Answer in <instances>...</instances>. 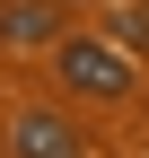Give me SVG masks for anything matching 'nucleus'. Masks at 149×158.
I'll list each match as a JSON object with an SVG mask.
<instances>
[{
  "label": "nucleus",
  "instance_id": "nucleus-1",
  "mask_svg": "<svg viewBox=\"0 0 149 158\" xmlns=\"http://www.w3.org/2000/svg\"><path fill=\"white\" fill-rule=\"evenodd\" d=\"M53 70H62L70 97H105V106L132 88V53H123L114 35H70V44L53 53Z\"/></svg>",
  "mask_w": 149,
  "mask_h": 158
},
{
  "label": "nucleus",
  "instance_id": "nucleus-2",
  "mask_svg": "<svg viewBox=\"0 0 149 158\" xmlns=\"http://www.w3.org/2000/svg\"><path fill=\"white\" fill-rule=\"evenodd\" d=\"M0 44H18V53H62L70 44V27H62V0H9L0 9Z\"/></svg>",
  "mask_w": 149,
  "mask_h": 158
},
{
  "label": "nucleus",
  "instance_id": "nucleus-3",
  "mask_svg": "<svg viewBox=\"0 0 149 158\" xmlns=\"http://www.w3.org/2000/svg\"><path fill=\"white\" fill-rule=\"evenodd\" d=\"M9 158H88V149H79V132H70V114L26 106V114L9 123Z\"/></svg>",
  "mask_w": 149,
  "mask_h": 158
},
{
  "label": "nucleus",
  "instance_id": "nucleus-4",
  "mask_svg": "<svg viewBox=\"0 0 149 158\" xmlns=\"http://www.w3.org/2000/svg\"><path fill=\"white\" fill-rule=\"evenodd\" d=\"M105 35H114L123 53H149V0H114V9H105Z\"/></svg>",
  "mask_w": 149,
  "mask_h": 158
},
{
  "label": "nucleus",
  "instance_id": "nucleus-5",
  "mask_svg": "<svg viewBox=\"0 0 149 158\" xmlns=\"http://www.w3.org/2000/svg\"><path fill=\"white\" fill-rule=\"evenodd\" d=\"M0 158H9V141H0Z\"/></svg>",
  "mask_w": 149,
  "mask_h": 158
},
{
  "label": "nucleus",
  "instance_id": "nucleus-6",
  "mask_svg": "<svg viewBox=\"0 0 149 158\" xmlns=\"http://www.w3.org/2000/svg\"><path fill=\"white\" fill-rule=\"evenodd\" d=\"M0 9H9V0H0Z\"/></svg>",
  "mask_w": 149,
  "mask_h": 158
}]
</instances>
